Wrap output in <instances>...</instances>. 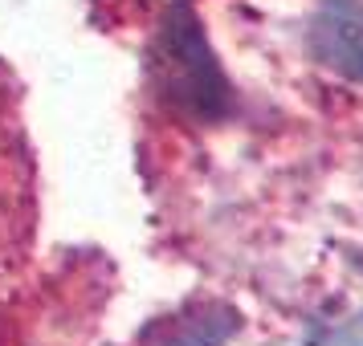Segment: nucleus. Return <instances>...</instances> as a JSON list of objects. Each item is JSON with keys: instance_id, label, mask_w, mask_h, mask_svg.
Returning <instances> with one entry per match:
<instances>
[{"instance_id": "obj_1", "label": "nucleus", "mask_w": 363, "mask_h": 346, "mask_svg": "<svg viewBox=\"0 0 363 346\" xmlns=\"http://www.w3.org/2000/svg\"><path fill=\"white\" fill-rule=\"evenodd\" d=\"M151 86L172 115L188 122H220L233 110V82L196 8L176 0L160 21L151 45Z\"/></svg>"}, {"instance_id": "obj_2", "label": "nucleus", "mask_w": 363, "mask_h": 346, "mask_svg": "<svg viewBox=\"0 0 363 346\" xmlns=\"http://www.w3.org/2000/svg\"><path fill=\"white\" fill-rule=\"evenodd\" d=\"M306 41H311V53L318 66H327L330 74L363 86V13L355 4L330 0L314 17Z\"/></svg>"}, {"instance_id": "obj_3", "label": "nucleus", "mask_w": 363, "mask_h": 346, "mask_svg": "<svg viewBox=\"0 0 363 346\" xmlns=\"http://www.w3.org/2000/svg\"><path fill=\"white\" fill-rule=\"evenodd\" d=\"M241 330V313L229 301H192L176 318L147 330L151 346H225Z\"/></svg>"}, {"instance_id": "obj_4", "label": "nucleus", "mask_w": 363, "mask_h": 346, "mask_svg": "<svg viewBox=\"0 0 363 346\" xmlns=\"http://www.w3.org/2000/svg\"><path fill=\"white\" fill-rule=\"evenodd\" d=\"M327 346H363V313L359 318H351V322H343V326L330 334Z\"/></svg>"}]
</instances>
